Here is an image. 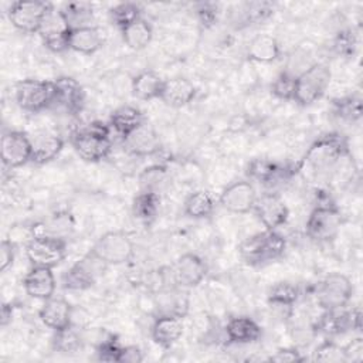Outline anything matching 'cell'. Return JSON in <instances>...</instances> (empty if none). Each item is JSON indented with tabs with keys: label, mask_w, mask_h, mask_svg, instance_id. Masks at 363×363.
Instances as JSON below:
<instances>
[{
	"label": "cell",
	"mask_w": 363,
	"mask_h": 363,
	"mask_svg": "<svg viewBox=\"0 0 363 363\" xmlns=\"http://www.w3.org/2000/svg\"><path fill=\"white\" fill-rule=\"evenodd\" d=\"M285 238L275 230H265L245 238L240 247L238 252L241 259L252 267L264 265L279 258L285 251Z\"/></svg>",
	"instance_id": "6da1fadb"
},
{
	"label": "cell",
	"mask_w": 363,
	"mask_h": 363,
	"mask_svg": "<svg viewBox=\"0 0 363 363\" xmlns=\"http://www.w3.org/2000/svg\"><path fill=\"white\" fill-rule=\"evenodd\" d=\"M71 143L77 155L85 162H101L111 153L109 126L101 122H92L88 128L72 135Z\"/></svg>",
	"instance_id": "7a4b0ae2"
},
{
	"label": "cell",
	"mask_w": 363,
	"mask_h": 363,
	"mask_svg": "<svg viewBox=\"0 0 363 363\" xmlns=\"http://www.w3.org/2000/svg\"><path fill=\"white\" fill-rule=\"evenodd\" d=\"M330 82V69L323 62H313L296 75L294 101L302 106L312 105L323 96Z\"/></svg>",
	"instance_id": "3957f363"
},
{
	"label": "cell",
	"mask_w": 363,
	"mask_h": 363,
	"mask_svg": "<svg viewBox=\"0 0 363 363\" xmlns=\"http://www.w3.org/2000/svg\"><path fill=\"white\" fill-rule=\"evenodd\" d=\"M346 140L339 135H328L316 140L306 152L303 162L315 173L332 170L337 162L346 155Z\"/></svg>",
	"instance_id": "277c9868"
},
{
	"label": "cell",
	"mask_w": 363,
	"mask_h": 363,
	"mask_svg": "<svg viewBox=\"0 0 363 363\" xmlns=\"http://www.w3.org/2000/svg\"><path fill=\"white\" fill-rule=\"evenodd\" d=\"M109 265L96 257L91 250L75 261L62 275V288L84 291L96 284Z\"/></svg>",
	"instance_id": "5b68a950"
},
{
	"label": "cell",
	"mask_w": 363,
	"mask_h": 363,
	"mask_svg": "<svg viewBox=\"0 0 363 363\" xmlns=\"http://www.w3.org/2000/svg\"><path fill=\"white\" fill-rule=\"evenodd\" d=\"M54 11L47 1H14L9 9V20L18 31L40 33L48 16Z\"/></svg>",
	"instance_id": "8992f818"
},
{
	"label": "cell",
	"mask_w": 363,
	"mask_h": 363,
	"mask_svg": "<svg viewBox=\"0 0 363 363\" xmlns=\"http://www.w3.org/2000/svg\"><path fill=\"white\" fill-rule=\"evenodd\" d=\"M16 102L27 112H40L54 105V81L27 78L16 84Z\"/></svg>",
	"instance_id": "52a82bcc"
},
{
	"label": "cell",
	"mask_w": 363,
	"mask_h": 363,
	"mask_svg": "<svg viewBox=\"0 0 363 363\" xmlns=\"http://www.w3.org/2000/svg\"><path fill=\"white\" fill-rule=\"evenodd\" d=\"M91 251L108 265H121L133 258L135 244L123 231H108L95 241Z\"/></svg>",
	"instance_id": "ba28073f"
},
{
	"label": "cell",
	"mask_w": 363,
	"mask_h": 363,
	"mask_svg": "<svg viewBox=\"0 0 363 363\" xmlns=\"http://www.w3.org/2000/svg\"><path fill=\"white\" fill-rule=\"evenodd\" d=\"M67 255V242L62 238L33 235L26 245V257L31 267L55 268Z\"/></svg>",
	"instance_id": "9c48e42d"
},
{
	"label": "cell",
	"mask_w": 363,
	"mask_h": 363,
	"mask_svg": "<svg viewBox=\"0 0 363 363\" xmlns=\"http://www.w3.org/2000/svg\"><path fill=\"white\" fill-rule=\"evenodd\" d=\"M342 227V214L333 206L315 207L306 221V235L318 242H329L336 238Z\"/></svg>",
	"instance_id": "30bf717a"
},
{
	"label": "cell",
	"mask_w": 363,
	"mask_h": 363,
	"mask_svg": "<svg viewBox=\"0 0 363 363\" xmlns=\"http://www.w3.org/2000/svg\"><path fill=\"white\" fill-rule=\"evenodd\" d=\"M352 295L353 285L350 279L340 272L326 275L318 288V302L325 311L345 308Z\"/></svg>",
	"instance_id": "8fae6325"
},
{
	"label": "cell",
	"mask_w": 363,
	"mask_h": 363,
	"mask_svg": "<svg viewBox=\"0 0 363 363\" xmlns=\"http://www.w3.org/2000/svg\"><path fill=\"white\" fill-rule=\"evenodd\" d=\"M1 162L9 169L21 167L31 162V139L20 130H9L1 136Z\"/></svg>",
	"instance_id": "7c38bea8"
},
{
	"label": "cell",
	"mask_w": 363,
	"mask_h": 363,
	"mask_svg": "<svg viewBox=\"0 0 363 363\" xmlns=\"http://www.w3.org/2000/svg\"><path fill=\"white\" fill-rule=\"evenodd\" d=\"M207 274L206 262L193 252H186L180 255L173 267L170 268L172 281L174 285L182 288H194L197 286Z\"/></svg>",
	"instance_id": "4fadbf2b"
},
{
	"label": "cell",
	"mask_w": 363,
	"mask_h": 363,
	"mask_svg": "<svg viewBox=\"0 0 363 363\" xmlns=\"http://www.w3.org/2000/svg\"><path fill=\"white\" fill-rule=\"evenodd\" d=\"M257 193L250 182L238 180L228 184L220 194V204L230 213L245 214L252 211Z\"/></svg>",
	"instance_id": "5bb4252c"
},
{
	"label": "cell",
	"mask_w": 363,
	"mask_h": 363,
	"mask_svg": "<svg viewBox=\"0 0 363 363\" xmlns=\"http://www.w3.org/2000/svg\"><path fill=\"white\" fill-rule=\"evenodd\" d=\"M252 211L267 230H277L286 223L289 216L286 204L279 196L272 193L257 197Z\"/></svg>",
	"instance_id": "9a60e30c"
},
{
	"label": "cell",
	"mask_w": 363,
	"mask_h": 363,
	"mask_svg": "<svg viewBox=\"0 0 363 363\" xmlns=\"http://www.w3.org/2000/svg\"><path fill=\"white\" fill-rule=\"evenodd\" d=\"M123 147L133 156H152L162 149L159 133L147 123H142L139 128L123 136Z\"/></svg>",
	"instance_id": "2e32d148"
},
{
	"label": "cell",
	"mask_w": 363,
	"mask_h": 363,
	"mask_svg": "<svg viewBox=\"0 0 363 363\" xmlns=\"http://www.w3.org/2000/svg\"><path fill=\"white\" fill-rule=\"evenodd\" d=\"M72 315H74V308L72 305L64 299V298H48L44 301L43 306L38 311V316L41 322L55 330L65 329L72 325Z\"/></svg>",
	"instance_id": "e0dca14e"
},
{
	"label": "cell",
	"mask_w": 363,
	"mask_h": 363,
	"mask_svg": "<svg viewBox=\"0 0 363 363\" xmlns=\"http://www.w3.org/2000/svg\"><path fill=\"white\" fill-rule=\"evenodd\" d=\"M54 88H55V98H54V105L61 106L64 111L68 113H79L85 95L84 89L79 85V82L71 77H60L54 81Z\"/></svg>",
	"instance_id": "ac0fdd59"
},
{
	"label": "cell",
	"mask_w": 363,
	"mask_h": 363,
	"mask_svg": "<svg viewBox=\"0 0 363 363\" xmlns=\"http://www.w3.org/2000/svg\"><path fill=\"white\" fill-rule=\"evenodd\" d=\"M23 286L26 294L35 299L45 301L54 296L57 282L52 268L31 267L23 279Z\"/></svg>",
	"instance_id": "d6986e66"
},
{
	"label": "cell",
	"mask_w": 363,
	"mask_h": 363,
	"mask_svg": "<svg viewBox=\"0 0 363 363\" xmlns=\"http://www.w3.org/2000/svg\"><path fill=\"white\" fill-rule=\"evenodd\" d=\"M197 95V88L194 84L184 77H173L164 79L160 98L167 106L182 108L190 104Z\"/></svg>",
	"instance_id": "ffe728a7"
},
{
	"label": "cell",
	"mask_w": 363,
	"mask_h": 363,
	"mask_svg": "<svg viewBox=\"0 0 363 363\" xmlns=\"http://www.w3.org/2000/svg\"><path fill=\"white\" fill-rule=\"evenodd\" d=\"M183 335L182 318L173 315H157L152 325V339L163 349L172 347Z\"/></svg>",
	"instance_id": "44dd1931"
},
{
	"label": "cell",
	"mask_w": 363,
	"mask_h": 363,
	"mask_svg": "<svg viewBox=\"0 0 363 363\" xmlns=\"http://www.w3.org/2000/svg\"><path fill=\"white\" fill-rule=\"evenodd\" d=\"M189 294L184 288L172 285L170 288L162 291L156 296L157 315H173L183 318L189 311Z\"/></svg>",
	"instance_id": "7402d4cb"
},
{
	"label": "cell",
	"mask_w": 363,
	"mask_h": 363,
	"mask_svg": "<svg viewBox=\"0 0 363 363\" xmlns=\"http://www.w3.org/2000/svg\"><path fill=\"white\" fill-rule=\"evenodd\" d=\"M225 336L230 343H254L262 336L261 326L248 316L231 318L225 325Z\"/></svg>",
	"instance_id": "603a6c76"
},
{
	"label": "cell",
	"mask_w": 363,
	"mask_h": 363,
	"mask_svg": "<svg viewBox=\"0 0 363 363\" xmlns=\"http://www.w3.org/2000/svg\"><path fill=\"white\" fill-rule=\"evenodd\" d=\"M104 44L102 34L98 27L82 26L69 30V50L79 54L91 55L96 52Z\"/></svg>",
	"instance_id": "cb8c5ba5"
},
{
	"label": "cell",
	"mask_w": 363,
	"mask_h": 363,
	"mask_svg": "<svg viewBox=\"0 0 363 363\" xmlns=\"http://www.w3.org/2000/svg\"><path fill=\"white\" fill-rule=\"evenodd\" d=\"M164 79L152 69H145L133 77L132 94L140 101H152L160 98Z\"/></svg>",
	"instance_id": "d4e9b609"
},
{
	"label": "cell",
	"mask_w": 363,
	"mask_h": 363,
	"mask_svg": "<svg viewBox=\"0 0 363 363\" xmlns=\"http://www.w3.org/2000/svg\"><path fill=\"white\" fill-rule=\"evenodd\" d=\"M64 140L51 133L40 135L31 140V162L35 164H45L54 160L62 150Z\"/></svg>",
	"instance_id": "484cf974"
},
{
	"label": "cell",
	"mask_w": 363,
	"mask_h": 363,
	"mask_svg": "<svg viewBox=\"0 0 363 363\" xmlns=\"http://www.w3.org/2000/svg\"><path fill=\"white\" fill-rule=\"evenodd\" d=\"M281 55V48L275 37L269 34H259L251 40L247 48V57L251 61L268 64Z\"/></svg>",
	"instance_id": "4316f807"
},
{
	"label": "cell",
	"mask_w": 363,
	"mask_h": 363,
	"mask_svg": "<svg viewBox=\"0 0 363 363\" xmlns=\"http://www.w3.org/2000/svg\"><path fill=\"white\" fill-rule=\"evenodd\" d=\"M142 123H145L143 113L140 112V109L132 105H122L116 108L109 119V125L119 135H122V138L139 128Z\"/></svg>",
	"instance_id": "83f0119b"
},
{
	"label": "cell",
	"mask_w": 363,
	"mask_h": 363,
	"mask_svg": "<svg viewBox=\"0 0 363 363\" xmlns=\"http://www.w3.org/2000/svg\"><path fill=\"white\" fill-rule=\"evenodd\" d=\"M121 31H122V38H123L125 44L130 50H135V51L146 48L153 37L152 26L142 17L139 20L133 21L132 24L126 26Z\"/></svg>",
	"instance_id": "f1b7e54d"
},
{
	"label": "cell",
	"mask_w": 363,
	"mask_h": 363,
	"mask_svg": "<svg viewBox=\"0 0 363 363\" xmlns=\"http://www.w3.org/2000/svg\"><path fill=\"white\" fill-rule=\"evenodd\" d=\"M214 210V200L210 193L204 190L193 191L184 200V214L190 218H206Z\"/></svg>",
	"instance_id": "f546056e"
},
{
	"label": "cell",
	"mask_w": 363,
	"mask_h": 363,
	"mask_svg": "<svg viewBox=\"0 0 363 363\" xmlns=\"http://www.w3.org/2000/svg\"><path fill=\"white\" fill-rule=\"evenodd\" d=\"M159 194L140 191L132 201V214L142 223L149 224L155 220L159 211Z\"/></svg>",
	"instance_id": "4dcf8cb0"
},
{
	"label": "cell",
	"mask_w": 363,
	"mask_h": 363,
	"mask_svg": "<svg viewBox=\"0 0 363 363\" xmlns=\"http://www.w3.org/2000/svg\"><path fill=\"white\" fill-rule=\"evenodd\" d=\"M60 14L69 28H77L82 26H89L88 23L94 16V9L91 3L75 1V3H67L60 10Z\"/></svg>",
	"instance_id": "1f68e13d"
},
{
	"label": "cell",
	"mask_w": 363,
	"mask_h": 363,
	"mask_svg": "<svg viewBox=\"0 0 363 363\" xmlns=\"http://www.w3.org/2000/svg\"><path fill=\"white\" fill-rule=\"evenodd\" d=\"M167 182V169L162 164H153L143 169L139 174V187L140 191L156 193L164 187Z\"/></svg>",
	"instance_id": "d6a6232c"
},
{
	"label": "cell",
	"mask_w": 363,
	"mask_h": 363,
	"mask_svg": "<svg viewBox=\"0 0 363 363\" xmlns=\"http://www.w3.org/2000/svg\"><path fill=\"white\" fill-rule=\"evenodd\" d=\"M335 115L345 122H356L362 116V98L357 94L333 101Z\"/></svg>",
	"instance_id": "836d02e7"
},
{
	"label": "cell",
	"mask_w": 363,
	"mask_h": 363,
	"mask_svg": "<svg viewBox=\"0 0 363 363\" xmlns=\"http://www.w3.org/2000/svg\"><path fill=\"white\" fill-rule=\"evenodd\" d=\"M298 296H299V289L295 284L288 281H281L271 286L268 292V302L271 305L289 308L296 302Z\"/></svg>",
	"instance_id": "e575fe53"
},
{
	"label": "cell",
	"mask_w": 363,
	"mask_h": 363,
	"mask_svg": "<svg viewBox=\"0 0 363 363\" xmlns=\"http://www.w3.org/2000/svg\"><path fill=\"white\" fill-rule=\"evenodd\" d=\"M52 347L58 353L64 354L75 353L81 349V337L77 330L72 329V325L65 329L55 330V335L52 337Z\"/></svg>",
	"instance_id": "d590c367"
},
{
	"label": "cell",
	"mask_w": 363,
	"mask_h": 363,
	"mask_svg": "<svg viewBox=\"0 0 363 363\" xmlns=\"http://www.w3.org/2000/svg\"><path fill=\"white\" fill-rule=\"evenodd\" d=\"M109 17L112 23H115L122 30L140 18V7L136 3L130 1L119 3L109 10Z\"/></svg>",
	"instance_id": "8d00e7d4"
},
{
	"label": "cell",
	"mask_w": 363,
	"mask_h": 363,
	"mask_svg": "<svg viewBox=\"0 0 363 363\" xmlns=\"http://www.w3.org/2000/svg\"><path fill=\"white\" fill-rule=\"evenodd\" d=\"M282 169L268 160L264 159H255L248 164V176L255 179L259 183H272V180H275L279 174H281Z\"/></svg>",
	"instance_id": "74e56055"
},
{
	"label": "cell",
	"mask_w": 363,
	"mask_h": 363,
	"mask_svg": "<svg viewBox=\"0 0 363 363\" xmlns=\"http://www.w3.org/2000/svg\"><path fill=\"white\" fill-rule=\"evenodd\" d=\"M43 227V231L35 235H48L55 238L65 240V235L71 233L72 230V220L69 214H55L50 221H45L40 224Z\"/></svg>",
	"instance_id": "f35d334b"
},
{
	"label": "cell",
	"mask_w": 363,
	"mask_h": 363,
	"mask_svg": "<svg viewBox=\"0 0 363 363\" xmlns=\"http://www.w3.org/2000/svg\"><path fill=\"white\" fill-rule=\"evenodd\" d=\"M295 85H296V74L291 71H282L272 82L271 85V92L285 101H294V94H295Z\"/></svg>",
	"instance_id": "ab89813d"
},
{
	"label": "cell",
	"mask_w": 363,
	"mask_h": 363,
	"mask_svg": "<svg viewBox=\"0 0 363 363\" xmlns=\"http://www.w3.org/2000/svg\"><path fill=\"white\" fill-rule=\"evenodd\" d=\"M313 359L318 362H346L343 346H339L330 340H326L316 347L313 352Z\"/></svg>",
	"instance_id": "60d3db41"
},
{
	"label": "cell",
	"mask_w": 363,
	"mask_h": 363,
	"mask_svg": "<svg viewBox=\"0 0 363 363\" xmlns=\"http://www.w3.org/2000/svg\"><path fill=\"white\" fill-rule=\"evenodd\" d=\"M274 6L271 3L262 1V3H247L245 10L242 11L244 14V21L247 24L251 23H259L265 18H268L272 13Z\"/></svg>",
	"instance_id": "b9f144b4"
},
{
	"label": "cell",
	"mask_w": 363,
	"mask_h": 363,
	"mask_svg": "<svg viewBox=\"0 0 363 363\" xmlns=\"http://www.w3.org/2000/svg\"><path fill=\"white\" fill-rule=\"evenodd\" d=\"M354 45H356V38L353 35V33L350 30H345V31H340L335 40V48L339 54H343V55H350L353 54V50H354Z\"/></svg>",
	"instance_id": "7bdbcfd3"
},
{
	"label": "cell",
	"mask_w": 363,
	"mask_h": 363,
	"mask_svg": "<svg viewBox=\"0 0 363 363\" xmlns=\"http://www.w3.org/2000/svg\"><path fill=\"white\" fill-rule=\"evenodd\" d=\"M121 347L116 342L113 340H106V342H102L98 347V359L99 360H104V362H118V357H119V352H121Z\"/></svg>",
	"instance_id": "ee69618b"
},
{
	"label": "cell",
	"mask_w": 363,
	"mask_h": 363,
	"mask_svg": "<svg viewBox=\"0 0 363 363\" xmlns=\"http://www.w3.org/2000/svg\"><path fill=\"white\" fill-rule=\"evenodd\" d=\"M16 255L14 244L11 240H3L0 244V271L4 272L7 268L13 265Z\"/></svg>",
	"instance_id": "f6af8a7d"
},
{
	"label": "cell",
	"mask_w": 363,
	"mask_h": 363,
	"mask_svg": "<svg viewBox=\"0 0 363 363\" xmlns=\"http://www.w3.org/2000/svg\"><path fill=\"white\" fill-rule=\"evenodd\" d=\"M271 362H278V363H294V362H302L303 356L301 352H298L294 347H282L278 349L271 357Z\"/></svg>",
	"instance_id": "bcb514c9"
},
{
	"label": "cell",
	"mask_w": 363,
	"mask_h": 363,
	"mask_svg": "<svg viewBox=\"0 0 363 363\" xmlns=\"http://www.w3.org/2000/svg\"><path fill=\"white\" fill-rule=\"evenodd\" d=\"M345 360L346 362H362L363 359V340L362 337H356L350 340L346 346H343Z\"/></svg>",
	"instance_id": "7dc6e473"
},
{
	"label": "cell",
	"mask_w": 363,
	"mask_h": 363,
	"mask_svg": "<svg viewBox=\"0 0 363 363\" xmlns=\"http://www.w3.org/2000/svg\"><path fill=\"white\" fill-rule=\"evenodd\" d=\"M143 360V354L138 346H125L121 347L118 362L119 363H140Z\"/></svg>",
	"instance_id": "c3c4849f"
},
{
	"label": "cell",
	"mask_w": 363,
	"mask_h": 363,
	"mask_svg": "<svg viewBox=\"0 0 363 363\" xmlns=\"http://www.w3.org/2000/svg\"><path fill=\"white\" fill-rule=\"evenodd\" d=\"M199 6H200V9L197 11H199L201 21L204 24H211L217 16V6H214L211 3H201Z\"/></svg>",
	"instance_id": "681fc988"
},
{
	"label": "cell",
	"mask_w": 363,
	"mask_h": 363,
	"mask_svg": "<svg viewBox=\"0 0 363 363\" xmlns=\"http://www.w3.org/2000/svg\"><path fill=\"white\" fill-rule=\"evenodd\" d=\"M11 320V306L10 305H3L1 306V315H0V323L1 326H6Z\"/></svg>",
	"instance_id": "f907efd6"
}]
</instances>
